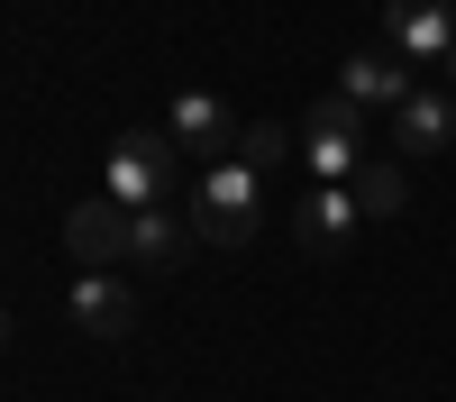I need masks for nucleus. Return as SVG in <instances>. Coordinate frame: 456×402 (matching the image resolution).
I'll list each match as a JSON object with an SVG mask.
<instances>
[{"label": "nucleus", "instance_id": "1", "mask_svg": "<svg viewBox=\"0 0 456 402\" xmlns=\"http://www.w3.org/2000/svg\"><path fill=\"white\" fill-rule=\"evenodd\" d=\"M110 201H119V210H174L183 201V146L165 128L110 137Z\"/></svg>", "mask_w": 456, "mask_h": 402}, {"label": "nucleus", "instance_id": "2", "mask_svg": "<svg viewBox=\"0 0 456 402\" xmlns=\"http://www.w3.org/2000/svg\"><path fill=\"white\" fill-rule=\"evenodd\" d=\"M256 165H201V183H192V201H183V219H192V238L201 247H247L256 238Z\"/></svg>", "mask_w": 456, "mask_h": 402}, {"label": "nucleus", "instance_id": "3", "mask_svg": "<svg viewBox=\"0 0 456 402\" xmlns=\"http://www.w3.org/2000/svg\"><path fill=\"white\" fill-rule=\"evenodd\" d=\"M356 146H365V110L347 92H329L301 110V156H311L320 183H356Z\"/></svg>", "mask_w": 456, "mask_h": 402}, {"label": "nucleus", "instance_id": "4", "mask_svg": "<svg viewBox=\"0 0 456 402\" xmlns=\"http://www.w3.org/2000/svg\"><path fill=\"white\" fill-rule=\"evenodd\" d=\"M64 247H73V266H83V275H110V266L128 256V210L110 201V193L73 201V210H64Z\"/></svg>", "mask_w": 456, "mask_h": 402}, {"label": "nucleus", "instance_id": "5", "mask_svg": "<svg viewBox=\"0 0 456 402\" xmlns=\"http://www.w3.org/2000/svg\"><path fill=\"white\" fill-rule=\"evenodd\" d=\"M165 137L183 146V156H201V165H228V156H238V119H228L219 92H183L174 119H165Z\"/></svg>", "mask_w": 456, "mask_h": 402}, {"label": "nucleus", "instance_id": "6", "mask_svg": "<svg viewBox=\"0 0 456 402\" xmlns=\"http://www.w3.org/2000/svg\"><path fill=\"white\" fill-rule=\"evenodd\" d=\"M384 37H393V55H456V10L447 0H384Z\"/></svg>", "mask_w": 456, "mask_h": 402}, {"label": "nucleus", "instance_id": "7", "mask_svg": "<svg viewBox=\"0 0 456 402\" xmlns=\"http://www.w3.org/2000/svg\"><path fill=\"white\" fill-rule=\"evenodd\" d=\"M356 219H365V210H356V193H347V183H320V193L292 210V238L311 247V256H338V247L356 238Z\"/></svg>", "mask_w": 456, "mask_h": 402}, {"label": "nucleus", "instance_id": "8", "mask_svg": "<svg viewBox=\"0 0 456 402\" xmlns=\"http://www.w3.org/2000/svg\"><path fill=\"white\" fill-rule=\"evenodd\" d=\"M73 320H83V339H128L137 329V292L119 275H83L73 283Z\"/></svg>", "mask_w": 456, "mask_h": 402}, {"label": "nucleus", "instance_id": "9", "mask_svg": "<svg viewBox=\"0 0 456 402\" xmlns=\"http://www.w3.org/2000/svg\"><path fill=\"white\" fill-rule=\"evenodd\" d=\"M393 137H402V156H447V137H456V92H411L393 110Z\"/></svg>", "mask_w": 456, "mask_h": 402}, {"label": "nucleus", "instance_id": "10", "mask_svg": "<svg viewBox=\"0 0 456 402\" xmlns=\"http://www.w3.org/2000/svg\"><path fill=\"white\" fill-rule=\"evenodd\" d=\"M338 92H347L356 110H374V101H393V110H402L420 83L402 73V55H384V46H356V55H347V73H338Z\"/></svg>", "mask_w": 456, "mask_h": 402}, {"label": "nucleus", "instance_id": "11", "mask_svg": "<svg viewBox=\"0 0 456 402\" xmlns=\"http://www.w3.org/2000/svg\"><path fill=\"white\" fill-rule=\"evenodd\" d=\"M183 238H192L183 210H128V266H174Z\"/></svg>", "mask_w": 456, "mask_h": 402}, {"label": "nucleus", "instance_id": "12", "mask_svg": "<svg viewBox=\"0 0 456 402\" xmlns=\"http://www.w3.org/2000/svg\"><path fill=\"white\" fill-rule=\"evenodd\" d=\"M347 193H356V210H365V219H393V210L411 201V183H402V165H356Z\"/></svg>", "mask_w": 456, "mask_h": 402}, {"label": "nucleus", "instance_id": "13", "mask_svg": "<svg viewBox=\"0 0 456 402\" xmlns=\"http://www.w3.org/2000/svg\"><path fill=\"white\" fill-rule=\"evenodd\" d=\"M283 156H292V128H283V119H247V128H238V165L265 174V165H283Z\"/></svg>", "mask_w": 456, "mask_h": 402}, {"label": "nucleus", "instance_id": "14", "mask_svg": "<svg viewBox=\"0 0 456 402\" xmlns=\"http://www.w3.org/2000/svg\"><path fill=\"white\" fill-rule=\"evenodd\" d=\"M10 339H19V320H10V311H0V348H10Z\"/></svg>", "mask_w": 456, "mask_h": 402}, {"label": "nucleus", "instance_id": "15", "mask_svg": "<svg viewBox=\"0 0 456 402\" xmlns=\"http://www.w3.org/2000/svg\"><path fill=\"white\" fill-rule=\"evenodd\" d=\"M447 64H456V55H447Z\"/></svg>", "mask_w": 456, "mask_h": 402}]
</instances>
